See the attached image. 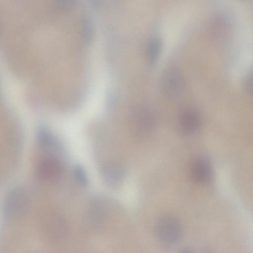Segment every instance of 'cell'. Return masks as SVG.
<instances>
[{"label": "cell", "instance_id": "11", "mask_svg": "<svg viewBox=\"0 0 253 253\" xmlns=\"http://www.w3.org/2000/svg\"><path fill=\"white\" fill-rule=\"evenodd\" d=\"M73 174L76 181L83 187H87L89 183L87 174L84 168L80 164L76 165L73 169Z\"/></svg>", "mask_w": 253, "mask_h": 253}, {"label": "cell", "instance_id": "9", "mask_svg": "<svg viewBox=\"0 0 253 253\" xmlns=\"http://www.w3.org/2000/svg\"><path fill=\"white\" fill-rule=\"evenodd\" d=\"M162 49V41L158 37H152L147 46V55L149 61L154 63L158 59Z\"/></svg>", "mask_w": 253, "mask_h": 253}, {"label": "cell", "instance_id": "13", "mask_svg": "<svg viewBox=\"0 0 253 253\" xmlns=\"http://www.w3.org/2000/svg\"><path fill=\"white\" fill-rule=\"evenodd\" d=\"M245 84L248 92L253 96V70L248 75Z\"/></svg>", "mask_w": 253, "mask_h": 253}, {"label": "cell", "instance_id": "5", "mask_svg": "<svg viewBox=\"0 0 253 253\" xmlns=\"http://www.w3.org/2000/svg\"><path fill=\"white\" fill-rule=\"evenodd\" d=\"M101 174L105 184L108 188L117 189L124 181L126 170L121 163L109 161L101 166Z\"/></svg>", "mask_w": 253, "mask_h": 253}, {"label": "cell", "instance_id": "2", "mask_svg": "<svg viewBox=\"0 0 253 253\" xmlns=\"http://www.w3.org/2000/svg\"><path fill=\"white\" fill-rule=\"evenodd\" d=\"M160 84L162 91L167 97L175 98L183 93L185 81L183 73L178 68L170 66L162 74Z\"/></svg>", "mask_w": 253, "mask_h": 253}, {"label": "cell", "instance_id": "7", "mask_svg": "<svg viewBox=\"0 0 253 253\" xmlns=\"http://www.w3.org/2000/svg\"><path fill=\"white\" fill-rule=\"evenodd\" d=\"M193 179L199 183H206L212 177V169L210 163L206 159L199 158L193 163L191 169Z\"/></svg>", "mask_w": 253, "mask_h": 253}, {"label": "cell", "instance_id": "1", "mask_svg": "<svg viewBox=\"0 0 253 253\" xmlns=\"http://www.w3.org/2000/svg\"><path fill=\"white\" fill-rule=\"evenodd\" d=\"M30 200L28 194L21 188H15L7 194L3 204L5 218L8 220L19 218L27 210Z\"/></svg>", "mask_w": 253, "mask_h": 253}, {"label": "cell", "instance_id": "12", "mask_svg": "<svg viewBox=\"0 0 253 253\" xmlns=\"http://www.w3.org/2000/svg\"><path fill=\"white\" fill-rule=\"evenodd\" d=\"M37 141L41 147L48 148L53 144L54 139L49 133L42 129L38 132Z\"/></svg>", "mask_w": 253, "mask_h": 253}, {"label": "cell", "instance_id": "8", "mask_svg": "<svg viewBox=\"0 0 253 253\" xmlns=\"http://www.w3.org/2000/svg\"><path fill=\"white\" fill-rule=\"evenodd\" d=\"M102 205L98 203H92L88 209L87 216L89 221L95 227L102 225L105 214Z\"/></svg>", "mask_w": 253, "mask_h": 253}, {"label": "cell", "instance_id": "3", "mask_svg": "<svg viewBox=\"0 0 253 253\" xmlns=\"http://www.w3.org/2000/svg\"><path fill=\"white\" fill-rule=\"evenodd\" d=\"M158 237L167 244H174L180 239L182 229L178 221L175 218L164 215L158 220L156 225Z\"/></svg>", "mask_w": 253, "mask_h": 253}, {"label": "cell", "instance_id": "6", "mask_svg": "<svg viewBox=\"0 0 253 253\" xmlns=\"http://www.w3.org/2000/svg\"><path fill=\"white\" fill-rule=\"evenodd\" d=\"M201 117L198 111L188 107L182 110L178 118L179 125L182 132L191 134L196 132L201 125Z\"/></svg>", "mask_w": 253, "mask_h": 253}, {"label": "cell", "instance_id": "10", "mask_svg": "<svg viewBox=\"0 0 253 253\" xmlns=\"http://www.w3.org/2000/svg\"><path fill=\"white\" fill-rule=\"evenodd\" d=\"M229 25L228 21L223 17L217 16L211 21L210 25V31L215 35L228 34Z\"/></svg>", "mask_w": 253, "mask_h": 253}, {"label": "cell", "instance_id": "4", "mask_svg": "<svg viewBox=\"0 0 253 253\" xmlns=\"http://www.w3.org/2000/svg\"><path fill=\"white\" fill-rule=\"evenodd\" d=\"M62 170L60 161L51 155H45L41 158L36 167L38 177L45 181H53L58 179L62 173Z\"/></svg>", "mask_w": 253, "mask_h": 253}]
</instances>
